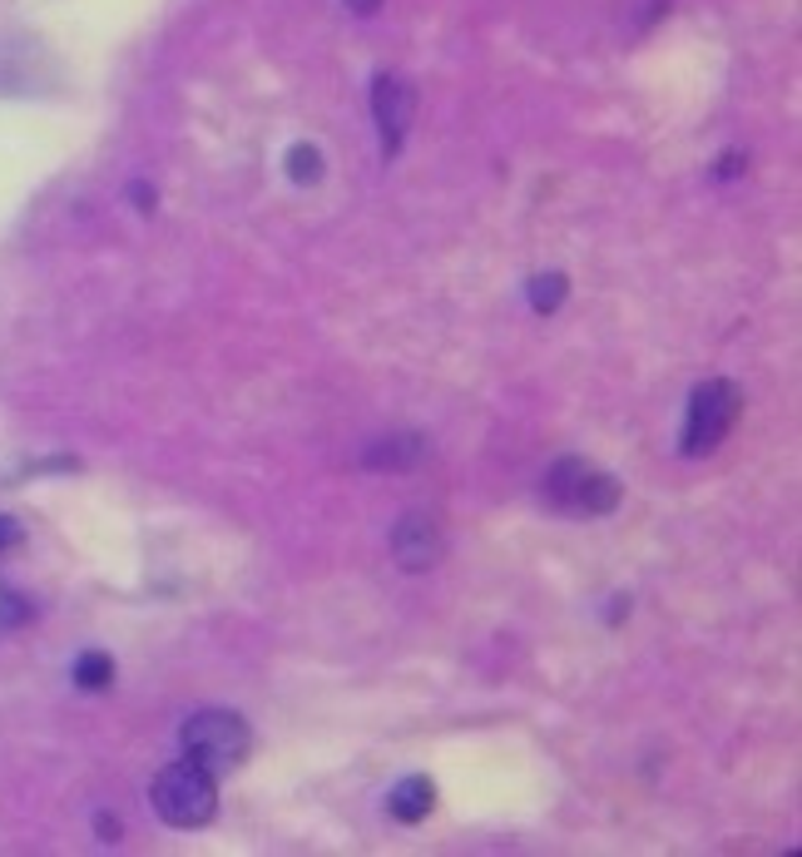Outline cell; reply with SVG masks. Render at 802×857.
<instances>
[{"instance_id":"1","label":"cell","mask_w":802,"mask_h":857,"mask_svg":"<svg viewBox=\"0 0 802 857\" xmlns=\"http://www.w3.org/2000/svg\"><path fill=\"white\" fill-rule=\"evenodd\" d=\"M154 808H159L164 823L173 828H204L218 808V783L204 763H169V769L154 778Z\"/></svg>"},{"instance_id":"2","label":"cell","mask_w":802,"mask_h":857,"mask_svg":"<svg viewBox=\"0 0 802 857\" xmlns=\"http://www.w3.org/2000/svg\"><path fill=\"white\" fill-rule=\"evenodd\" d=\"M183 753L193 763H204L208 773H228L248 759V724L228 709H204L183 724Z\"/></svg>"},{"instance_id":"3","label":"cell","mask_w":802,"mask_h":857,"mask_svg":"<svg viewBox=\"0 0 802 857\" xmlns=\"http://www.w3.org/2000/svg\"><path fill=\"white\" fill-rule=\"evenodd\" d=\"M739 421V386L723 377H708L694 386L684 417V456H708L718 441L728 437V427Z\"/></svg>"},{"instance_id":"4","label":"cell","mask_w":802,"mask_h":857,"mask_svg":"<svg viewBox=\"0 0 802 857\" xmlns=\"http://www.w3.org/2000/svg\"><path fill=\"white\" fill-rule=\"evenodd\" d=\"M372 115H376V129H382V154L392 159L407 140V124H411V85L396 75H376L372 85Z\"/></svg>"},{"instance_id":"5","label":"cell","mask_w":802,"mask_h":857,"mask_svg":"<svg viewBox=\"0 0 802 857\" xmlns=\"http://www.w3.org/2000/svg\"><path fill=\"white\" fill-rule=\"evenodd\" d=\"M441 550H446V540H441L436 521L431 515H402L392 531V556L402 570H431L441 560Z\"/></svg>"},{"instance_id":"6","label":"cell","mask_w":802,"mask_h":857,"mask_svg":"<svg viewBox=\"0 0 802 857\" xmlns=\"http://www.w3.org/2000/svg\"><path fill=\"white\" fill-rule=\"evenodd\" d=\"M431 441L417 437V431H402V437H382L372 441V447L362 451V466H372V472H402V466H417V461H427Z\"/></svg>"},{"instance_id":"7","label":"cell","mask_w":802,"mask_h":857,"mask_svg":"<svg viewBox=\"0 0 802 857\" xmlns=\"http://www.w3.org/2000/svg\"><path fill=\"white\" fill-rule=\"evenodd\" d=\"M386 808H392V818L396 823H421V818L436 808V783L431 778H402L392 788V798H386Z\"/></svg>"},{"instance_id":"8","label":"cell","mask_w":802,"mask_h":857,"mask_svg":"<svg viewBox=\"0 0 802 857\" xmlns=\"http://www.w3.org/2000/svg\"><path fill=\"white\" fill-rule=\"evenodd\" d=\"M620 505V481L614 476H599V472H585V481H579L575 491V511L585 515H605Z\"/></svg>"},{"instance_id":"9","label":"cell","mask_w":802,"mask_h":857,"mask_svg":"<svg viewBox=\"0 0 802 857\" xmlns=\"http://www.w3.org/2000/svg\"><path fill=\"white\" fill-rule=\"evenodd\" d=\"M585 456H565V461H555V472L546 476V496L555 505H565V511H575V491H579V481H585Z\"/></svg>"},{"instance_id":"10","label":"cell","mask_w":802,"mask_h":857,"mask_svg":"<svg viewBox=\"0 0 802 857\" xmlns=\"http://www.w3.org/2000/svg\"><path fill=\"white\" fill-rule=\"evenodd\" d=\"M109 679H115V659H109V654L85 650V654L75 659V685H80V689H105Z\"/></svg>"},{"instance_id":"11","label":"cell","mask_w":802,"mask_h":857,"mask_svg":"<svg viewBox=\"0 0 802 857\" xmlns=\"http://www.w3.org/2000/svg\"><path fill=\"white\" fill-rule=\"evenodd\" d=\"M560 302H565V278H560V273H540V278H530V308L535 312H555Z\"/></svg>"},{"instance_id":"12","label":"cell","mask_w":802,"mask_h":857,"mask_svg":"<svg viewBox=\"0 0 802 857\" xmlns=\"http://www.w3.org/2000/svg\"><path fill=\"white\" fill-rule=\"evenodd\" d=\"M288 179L292 183H318L322 179V154L312 144H292L288 150Z\"/></svg>"},{"instance_id":"13","label":"cell","mask_w":802,"mask_h":857,"mask_svg":"<svg viewBox=\"0 0 802 857\" xmlns=\"http://www.w3.org/2000/svg\"><path fill=\"white\" fill-rule=\"evenodd\" d=\"M25 620H31V605L21 595H11V590H0V624H25Z\"/></svg>"},{"instance_id":"14","label":"cell","mask_w":802,"mask_h":857,"mask_svg":"<svg viewBox=\"0 0 802 857\" xmlns=\"http://www.w3.org/2000/svg\"><path fill=\"white\" fill-rule=\"evenodd\" d=\"M129 199H134V209H154V189H149V183H129Z\"/></svg>"},{"instance_id":"15","label":"cell","mask_w":802,"mask_h":857,"mask_svg":"<svg viewBox=\"0 0 802 857\" xmlns=\"http://www.w3.org/2000/svg\"><path fill=\"white\" fill-rule=\"evenodd\" d=\"M15 540H21V525H15L11 515H0V550H5V546H15Z\"/></svg>"},{"instance_id":"16","label":"cell","mask_w":802,"mask_h":857,"mask_svg":"<svg viewBox=\"0 0 802 857\" xmlns=\"http://www.w3.org/2000/svg\"><path fill=\"white\" fill-rule=\"evenodd\" d=\"M733 174H743V154H723L718 159V179H733Z\"/></svg>"},{"instance_id":"17","label":"cell","mask_w":802,"mask_h":857,"mask_svg":"<svg viewBox=\"0 0 802 857\" xmlns=\"http://www.w3.org/2000/svg\"><path fill=\"white\" fill-rule=\"evenodd\" d=\"M95 828H99V837H105V843H115V837H119V823H115V818H105V813L95 818Z\"/></svg>"},{"instance_id":"18","label":"cell","mask_w":802,"mask_h":857,"mask_svg":"<svg viewBox=\"0 0 802 857\" xmlns=\"http://www.w3.org/2000/svg\"><path fill=\"white\" fill-rule=\"evenodd\" d=\"M624 615H630V600H624V595H614V605H610V610H605V620H624Z\"/></svg>"},{"instance_id":"19","label":"cell","mask_w":802,"mask_h":857,"mask_svg":"<svg viewBox=\"0 0 802 857\" xmlns=\"http://www.w3.org/2000/svg\"><path fill=\"white\" fill-rule=\"evenodd\" d=\"M343 5H352L357 15H376V5H382V0H343Z\"/></svg>"}]
</instances>
